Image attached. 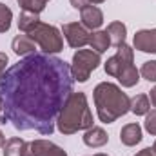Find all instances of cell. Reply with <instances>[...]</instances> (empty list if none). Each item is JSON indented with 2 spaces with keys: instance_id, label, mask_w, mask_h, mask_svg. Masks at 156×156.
Returning <instances> with one entry per match:
<instances>
[{
  "instance_id": "6da1fadb",
  "label": "cell",
  "mask_w": 156,
  "mask_h": 156,
  "mask_svg": "<svg viewBox=\"0 0 156 156\" xmlns=\"http://www.w3.org/2000/svg\"><path fill=\"white\" fill-rule=\"evenodd\" d=\"M73 87L75 78L66 60L47 53L24 56L0 78V120L18 131L51 136Z\"/></svg>"
},
{
  "instance_id": "7a4b0ae2",
  "label": "cell",
  "mask_w": 156,
  "mask_h": 156,
  "mask_svg": "<svg viewBox=\"0 0 156 156\" xmlns=\"http://www.w3.org/2000/svg\"><path fill=\"white\" fill-rule=\"evenodd\" d=\"M93 98L96 115L104 123H113L129 113L131 98L111 82H100L93 91Z\"/></svg>"
},
{
  "instance_id": "3957f363",
  "label": "cell",
  "mask_w": 156,
  "mask_h": 156,
  "mask_svg": "<svg viewBox=\"0 0 156 156\" xmlns=\"http://www.w3.org/2000/svg\"><path fill=\"white\" fill-rule=\"evenodd\" d=\"M56 127L62 134H75L78 131H87L93 127V113L87 104L85 93H73L66 105L62 107Z\"/></svg>"
},
{
  "instance_id": "277c9868",
  "label": "cell",
  "mask_w": 156,
  "mask_h": 156,
  "mask_svg": "<svg viewBox=\"0 0 156 156\" xmlns=\"http://www.w3.org/2000/svg\"><path fill=\"white\" fill-rule=\"evenodd\" d=\"M31 38L35 40V44L42 47L44 53L47 55H56L64 49V40H62V35L60 31L55 27V26H49V24H44V22H38L29 33Z\"/></svg>"
},
{
  "instance_id": "5b68a950",
  "label": "cell",
  "mask_w": 156,
  "mask_h": 156,
  "mask_svg": "<svg viewBox=\"0 0 156 156\" xmlns=\"http://www.w3.org/2000/svg\"><path fill=\"white\" fill-rule=\"evenodd\" d=\"M102 64L100 53L93 51V49H78L73 55V62H71V75L75 78V82H87L91 73Z\"/></svg>"
},
{
  "instance_id": "8992f818",
  "label": "cell",
  "mask_w": 156,
  "mask_h": 156,
  "mask_svg": "<svg viewBox=\"0 0 156 156\" xmlns=\"http://www.w3.org/2000/svg\"><path fill=\"white\" fill-rule=\"evenodd\" d=\"M133 58H134L133 47L127 45V44H122V45L116 47V55H113L111 58H107V62L104 64V69H105V73L109 76L116 78L125 67L133 66Z\"/></svg>"
},
{
  "instance_id": "52a82bcc",
  "label": "cell",
  "mask_w": 156,
  "mask_h": 156,
  "mask_svg": "<svg viewBox=\"0 0 156 156\" xmlns=\"http://www.w3.org/2000/svg\"><path fill=\"white\" fill-rule=\"evenodd\" d=\"M62 33L67 40V44L73 47V49H82L83 45L89 44V29H85L82 24L78 22H69V24H64L62 26Z\"/></svg>"
},
{
  "instance_id": "ba28073f",
  "label": "cell",
  "mask_w": 156,
  "mask_h": 156,
  "mask_svg": "<svg viewBox=\"0 0 156 156\" xmlns=\"http://www.w3.org/2000/svg\"><path fill=\"white\" fill-rule=\"evenodd\" d=\"M80 18H82V26L89 31H96L102 24H104V13L100 7L96 5H87L80 11Z\"/></svg>"
},
{
  "instance_id": "9c48e42d",
  "label": "cell",
  "mask_w": 156,
  "mask_h": 156,
  "mask_svg": "<svg viewBox=\"0 0 156 156\" xmlns=\"http://www.w3.org/2000/svg\"><path fill=\"white\" fill-rule=\"evenodd\" d=\"M134 49L142 53H154L156 55V29H142L134 35L133 40Z\"/></svg>"
},
{
  "instance_id": "30bf717a",
  "label": "cell",
  "mask_w": 156,
  "mask_h": 156,
  "mask_svg": "<svg viewBox=\"0 0 156 156\" xmlns=\"http://www.w3.org/2000/svg\"><path fill=\"white\" fill-rule=\"evenodd\" d=\"M82 138H83V144H85L87 147H93V149H96V147H104V145L109 142L107 133H105L102 127H98V125L89 127V129L83 133Z\"/></svg>"
},
{
  "instance_id": "8fae6325",
  "label": "cell",
  "mask_w": 156,
  "mask_h": 156,
  "mask_svg": "<svg viewBox=\"0 0 156 156\" xmlns=\"http://www.w3.org/2000/svg\"><path fill=\"white\" fill-rule=\"evenodd\" d=\"M11 47H13L15 55H18V56H29V55H35V53H37V44H35V40L31 38L29 35H26V33L15 37Z\"/></svg>"
},
{
  "instance_id": "7c38bea8",
  "label": "cell",
  "mask_w": 156,
  "mask_h": 156,
  "mask_svg": "<svg viewBox=\"0 0 156 156\" xmlns=\"http://www.w3.org/2000/svg\"><path fill=\"white\" fill-rule=\"evenodd\" d=\"M120 142L127 147H133L142 142V127L138 123H127L120 131Z\"/></svg>"
},
{
  "instance_id": "4fadbf2b",
  "label": "cell",
  "mask_w": 156,
  "mask_h": 156,
  "mask_svg": "<svg viewBox=\"0 0 156 156\" xmlns=\"http://www.w3.org/2000/svg\"><path fill=\"white\" fill-rule=\"evenodd\" d=\"M53 145L55 144L49 142V140H33V142H27L24 156H47Z\"/></svg>"
},
{
  "instance_id": "5bb4252c",
  "label": "cell",
  "mask_w": 156,
  "mask_h": 156,
  "mask_svg": "<svg viewBox=\"0 0 156 156\" xmlns=\"http://www.w3.org/2000/svg\"><path fill=\"white\" fill-rule=\"evenodd\" d=\"M107 35H109V40H111V45H122L125 44V37H127V27L123 22H111L107 26Z\"/></svg>"
},
{
  "instance_id": "9a60e30c",
  "label": "cell",
  "mask_w": 156,
  "mask_h": 156,
  "mask_svg": "<svg viewBox=\"0 0 156 156\" xmlns=\"http://www.w3.org/2000/svg\"><path fill=\"white\" fill-rule=\"evenodd\" d=\"M129 111L136 116H145L149 111H151V100L147 94H136L131 98V104H129Z\"/></svg>"
},
{
  "instance_id": "2e32d148",
  "label": "cell",
  "mask_w": 156,
  "mask_h": 156,
  "mask_svg": "<svg viewBox=\"0 0 156 156\" xmlns=\"http://www.w3.org/2000/svg\"><path fill=\"white\" fill-rule=\"evenodd\" d=\"M89 45H91V49L93 51H96V53H105L107 49H109V45H111V40H109V35H107V31H94L91 37H89Z\"/></svg>"
},
{
  "instance_id": "e0dca14e",
  "label": "cell",
  "mask_w": 156,
  "mask_h": 156,
  "mask_svg": "<svg viewBox=\"0 0 156 156\" xmlns=\"http://www.w3.org/2000/svg\"><path fill=\"white\" fill-rule=\"evenodd\" d=\"M26 140H22V138H9V140H5V144H4V156H24L26 153Z\"/></svg>"
},
{
  "instance_id": "ac0fdd59",
  "label": "cell",
  "mask_w": 156,
  "mask_h": 156,
  "mask_svg": "<svg viewBox=\"0 0 156 156\" xmlns=\"http://www.w3.org/2000/svg\"><path fill=\"white\" fill-rule=\"evenodd\" d=\"M116 78H118V82L122 83V87H134V85L140 82V71H138L134 66H129V67H125Z\"/></svg>"
},
{
  "instance_id": "d6986e66",
  "label": "cell",
  "mask_w": 156,
  "mask_h": 156,
  "mask_svg": "<svg viewBox=\"0 0 156 156\" xmlns=\"http://www.w3.org/2000/svg\"><path fill=\"white\" fill-rule=\"evenodd\" d=\"M40 22L38 15L37 13H31V11H22L20 13V18H18V29L22 33H29L37 24Z\"/></svg>"
},
{
  "instance_id": "ffe728a7",
  "label": "cell",
  "mask_w": 156,
  "mask_h": 156,
  "mask_svg": "<svg viewBox=\"0 0 156 156\" xmlns=\"http://www.w3.org/2000/svg\"><path fill=\"white\" fill-rule=\"evenodd\" d=\"M16 2L22 7V11H31V13L40 15L45 9V5H47L49 0H16Z\"/></svg>"
},
{
  "instance_id": "44dd1931",
  "label": "cell",
  "mask_w": 156,
  "mask_h": 156,
  "mask_svg": "<svg viewBox=\"0 0 156 156\" xmlns=\"http://www.w3.org/2000/svg\"><path fill=\"white\" fill-rule=\"evenodd\" d=\"M11 20H13V11L0 2V33H7L11 27Z\"/></svg>"
},
{
  "instance_id": "7402d4cb",
  "label": "cell",
  "mask_w": 156,
  "mask_h": 156,
  "mask_svg": "<svg viewBox=\"0 0 156 156\" xmlns=\"http://www.w3.org/2000/svg\"><path fill=\"white\" fill-rule=\"evenodd\" d=\"M140 76L145 78L147 82H156V60H149L142 66Z\"/></svg>"
},
{
  "instance_id": "603a6c76",
  "label": "cell",
  "mask_w": 156,
  "mask_h": 156,
  "mask_svg": "<svg viewBox=\"0 0 156 156\" xmlns=\"http://www.w3.org/2000/svg\"><path fill=\"white\" fill-rule=\"evenodd\" d=\"M144 125H145V131H147L149 134L156 136V109L149 111V113L145 115V122H144Z\"/></svg>"
},
{
  "instance_id": "cb8c5ba5",
  "label": "cell",
  "mask_w": 156,
  "mask_h": 156,
  "mask_svg": "<svg viewBox=\"0 0 156 156\" xmlns=\"http://www.w3.org/2000/svg\"><path fill=\"white\" fill-rule=\"evenodd\" d=\"M69 2H71V5H73L75 9H80V11H82L83 7L91 5V4H89V0H69Z\"/></svg>"
},
{
  "instance_id": "d4e9b609",
  "label": "cell",
  "mask_w": 156,
  "mask_h": 156,
  "mask_svg": "<svg viewBox=\"0 0 156 156\" xmlns=\"http://www.w3.org/2000/svg\"><path fill=\"white\" fill-rule=\"evenodd\" d=\"M5 66H7V55L5 53H0V78L4 76V73L7 71Z\"/></svg>"
},
{
  "instance_id": "484cf974",
  "label": "cell",
  "mask_w": 156,
  "mask_h": 156,
  "mask_svg": "<svg viewBox=\"0 0 156 156\" xmlns=\"http://www.w3.org/2000/svg\"><path fill=\"white\" fill-rule=\"evenodd\" d=\"M47 156H67V153H66L62 147H58V145H53Z\"/></svg>"
},
{
  "instance_id": "4316f807",
  "label": "cell",
  "mask_w": 156,
  "mask_h": 156,
  "mask_svg": "<svg viewBox=\"0 0 156 156\" xmlns=\"http://www.w3.org/2000/svg\"><path fill=\"white\" fill-rule=\"evenodd\" d=\"M134 156H156V154L153 153V149H151V147H145V149H142L140 153H136Z\"/></svg>"
},
{
  "instance_id": "83f0119b",
  "label": "cell",
  "mask_w": 156,
  "mask_h": 156,
  "mask_svg": "<svg viewBox=\"0 0 156 156\" xmlns=\"http://www.w3.org/2000/svg\"><path fill=\"white\" fill-rule=\"evenodd\" d=\"M149 100H151V105L156 107V87L151 89V93H149Z\"/></svg>"
},
{
  "instance_id": "f1b7e54d",
  "label": "cell",
  "mask_w": 156,
  "mask_h": 156,
  "mask_svg": "<svg viewBox=\"0 0 156 156\" xmlns=\"http://www.w3.org/2000/svg\"><path fill=\"white\" fill-rule=\"evenodd\" d=\"M4 144H5V136H4V133L0 131V149L4 147Z\"/></svg>"
},
{
  "instance_id": "f546056e",
  "label": "cell",
  "mask_w": 156,
  "mask_h": 156,
  "mask_svg": "<svg viewBox=\"0 0 156 156\" xmlns=\"http://www.w3.org/2000/svg\"><path fill=\"white\" fill-rule=\"evenodd\" d=\"M105 0H89V4H104Z\"/></svg>"
},
{
  "instance_id": "4dcf8cb0",
  "label": "cell",
  "mask_w": 156,
  "mask_h": 156,
  "mask_svg": "<svg viewBox=\"0 0 156 156\" xmlns=\"http://www.w3.org/2000/svg\"><path fill=\"white\" fill-rule=\"evenodd\" d=\"M93 156H109V154H104V153H96V154H93Z\"/></svg>"
},
{
  "instance_id": "1f68e13d",
  "label": "cell",
  "mask_w": 156,
  "mask_h": 156,
  "mask_svg": "<svg viewBox=\"0 0 156 156\" xmlns=\"http://www.w3.org/2000/svg\"><path fill=\"white\" fill-rule=\"evenodd\" d=\"M151 149H153V153H154V154H156V142H154V145H153Z\"/></svg>"
},
{
  "instance_id": "d6a6232c",
  "label": "cell",
  "mask_w": 156,
  "mask_h": 156,
  "mask_svg": "<svg viewBox=\"0 0 156 156\" xmlns=\"http://www.w3.org/2000/svg\"><path fill=\"white\" fill-rule=\"evenodd\" d=\"M0 115H2V98H0Z\"/></svg>"
}]
</instances>
